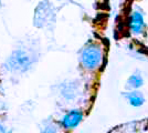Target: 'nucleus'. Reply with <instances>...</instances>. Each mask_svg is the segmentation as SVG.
I'll use <instances>...</instances> for the list:
<instances>
[{
    "label": "nucleus",
    "instance_id": "obj_1",
    "mask_svg": "<svg viewBox=\"0 0 148 133\" xmlns=\"http://www.w3.org/2000/svg\"><path fill=\"white\" fill-rule=\"evenodd\" d=\"M103 50L97 44L91 43L86 45L81 52L80 61L82 65L87 70L97 69L102 64L103 60Z\"/></svg>",
    "mask_w": 148,
    "mask_h": 133
},
{
    "label": "nucleus",
    "instance_id": "obj_2",
    "mask_svg": "<svg viewBox=\"0 0 148 133\" xmlns=\"http://www.w3.org/2000/svg\"><path fill=\"white\" fill-rule=\"evenodd\" d=\"M32 64V59L23 50H14L7 61L8 69L12 72H25Z\"/></svg>",
    "mask_w": 148,
    "mask_h": 133
},
{
    "label": "nucleus",
    "instance_id": "obj_3",
    "mask_svg": "<svg viewBox=\"0 0 148 133\" xmlns=\"http://www.w3.org/2000/svg\"><path fill=\"white\" fill-rule=\"evenodd\" d=\"M83 118H84V114L81 110L73 109L63 114L60 118L58 124L64 131H72L80 125L81 122L83 121Z\"/></svg>",
    "mask_w": 148,
    "mask_h": 133
},
{
    "label": "nucleus",
    "instance_id": "obj_4",
    "mask_svg": "<svg viewBox=\"0 0 148 133\" xmlns=\"http://www.w3.org/2000/svg\"><path fill=\"white\" fill-rule=\"evenodd\" d=\"M130 30L133 33H136V34H139L142 33L143 28L145 25V22H144V18L140 13L138 11H134L130 16Z\"/></svg>",
    "mask_w": 148,
    "mask_h": 133
},
{
    "label": "nucleus",
    "instance_id": "obj_5",
    "mask_svg": "<svg viewBox=\"0 0 148 133\" xmlns=\"http://www.w3.org/2000/svg\"><path fill=\"white\" fill-rule=\"evenodd\" d=\"M126 96H127V99H128V101H130V105L136 107V108H138V107L143 105L144 102H145V99H144V96H143V94L139 92V91L128 92Z\"/></svg>",
    "mask_w": 148,
    "mask_h": 133
},
{
    "label": "nucleus",
    "instance_id": "obj_6",
    "mask_svg": "<svg viewBox=\"0 0 148 133\" xmlns=\"http://www.w3.org/2000/svg\"><path fill=\"white\" fill-rule=\"evenodd\" d=\"M142 85H143V78L139 74V72L134 73L133 76H130V78L128 79V81H127V88L130 89L136 90V89L140 88Z\"/></svg>",
    "mask_w": 148,
    "mask_h": 133
},
{
    "label": "nucleus",
    "instance_id": "obj_7",
    "mask_svg": "<svg viewBox=\"0 0 148 133\" xmlns=\"http://www.w3.org/2000/svg\"><path fill=\"white\" fill-rule=\"evenodd\" d=\"M60 130H62L59 124L54 122H45L40 129V133H60Z\"/></svg>",
    "mask_w": 148,
    "mask_h": 133
},
{
    "label": "nucleus",
    "instance_id": "obj_8",
    "mask_svg": "<svg viewBox=\"0 0 148 133\" xmlns=\"http://www.w3.org/2000/svg\"><path fill=\"white\" fill-rule=\"evenodd\" d=\"M0 133H9V127L1 118H0Z\"/></svg>",
    "mask_w": 148,
    "mask_h": 133
}]
</instances>
